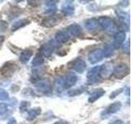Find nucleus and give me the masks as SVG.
Instances as JSON below:
<instances>
[{
    "label": "nucleus",
    "mask_w": 132,
    "mask_h": 124,
    "mask_svg": "<svg viewBox=\"0 0 132 124\" xmlns=\"http://www.w3.org/2000/svg\"><path fill=\"white\" fill-rule=\"evenodd\" d=\"M111 74H113V76L116 79L121 80V79L125 78L130 74V67L127 64L121 62V63H119L115 66Z\"/></svg>",
    "instance_id": "f257e3e1"
},
{
    "label": "nucleus",
    "mask_w": 132,
    "mask_h": 124,
    "mask_svg": "<svg viewBox=\"0 0 132 124\" xmlns=\"http://www.w3.org/2000/svg\"><path fill=\"white\" fill-rule=\"evenodd\" d=\"M36 90L40 94H50L53 90L52 84L49 80H40L37 82V84L35 85Z\"/></svg>",
    "instance_id": "f03ea898"
},
{
    "label": "nucleus",
    "mask_w": 132,
    "mask_h": 124,
    "mask_svg": "<svg viewBox=\"0 0 132 124\" xmlns=\"http://www.w3.org/2000/svg\"><path fill=\"white\" fill-rule=\"evenodd\" d=\"M56 48V44L55 41H50L45 44H44L42 47L40 49V54L44 58H48L51 57L53 52L55 51V50Z\"/></svg>",
    "instance_id": "7ed1b4c3"
},
{
    "label": "nucleus",
    "mask_w": 132,
    "mask_h": 124,
    "mask_svg": "<svg viewBox=\"0 0 132 124\" xmlns=\"http://www.w3.org/2000/svg\"><path fill=\"white\" fill-rule=\"evenodd\" d=\"M61 22V17L60 15L54 14L45 18L41 21V25L45 27H55Z\"/></svg>",
    "instance_id": "20e7f679"
},
{
    "label": "nucleus",
    "mask_w": 132,
    "mask_h": 124,
    "mask_svg": "<svg viewBox=\"0 0 132 124\" xmlns=\"http://www.w3.org/2000/svg\"><path fill=\"white\" fill-rule=\"evenodd\" d=\"M88 61L90 62V64L95 65L97 63H99V62H101L103 60V58H104L102 50L96 49V50H93V51H91L88 53Z\"/></svg>",
    "instance_id": "39448f33"
},
{
    "label": "nucleus",
    "mask_w": 132,
    "mask_h": 124,
    "mask_svg": "<svg viewBox=\"0 0 132 124\" xmlns=\"http://www.w3.org/2000/svg\"><path fill=\"white\" fill-rule=\"evenodd\" d=\"M121 106H122V103L121 102H116L110 104L106 109L102 112L101 116H102V118H105L107 116H109L111 114H114L116 113H117L121 109Z\"/></svg>",
    "instance_id": "423d86ee"
},
{
    "label": "nucleus",
    "mask_w": 132,
    "mask_h": 124,
    "mask_svg": "<svg viewBox=\"0 0 132 124\" xmlns=\"http://www.w3.org/2000/svg\"><path fill=\"white\" fill-rule=\"evenodd\" d=\"M16 69H18V66L14 63L7 62V63L4 64V65L0 69V71H1V74L5 78H9L16 72Z\"/></svg>",
    "instance_id": "0eeeda50"
},
{
    "label": "nucleus",
    "mask_w": 132,
    "mask_h": 124,
    "mask_svg": "<svg viewBox=\"0 0 132 124\" xmlns=\"http://www.w3.org/2000/svg\"><path fill=\"white\" fill-rule=\"evenodd\" d=\"M77 81H78V76L75 73L72 72V71H69L68 73H66L64 78L63 79L64 88V89L71 88V87H73L74 84H76Z\"/></svg>",
    "instance_id": "6e6552de"
},
{
    "label": "nucleus",
    "mask_w": 132,
    "mask_h": 124,
    "mask_svg": "<svg viewBox=\"0 0 132 124\" xmlns=\"http://www.w3.org/2000/svg\"><path fill=\"white\" fill-rule=\"evenodd\" d=\"M99 70H100V66H95L88 70L87 74V80H88V84H94L99 80V78H100Z\"/></svg>",
    "instance_id": "1a4fd4ad"
},
{
    "label": "nucleus",
    "mask_w": 132,
    "mask_h": 124,
    "mask_svg": "<svg viewBox=\"0 0 132 124\" xmlns=\"http://www.w3.org/2000/svg\"><path fill=\"white\" fill-rule=\"evenodd\" d=\"M98 23L103 30H110V29H114V21L112 18H109V17L102 16L100 17L98 19Z\"/></svg>",
    "instance_id": "9d476101"
},
{
    "label": "nucleus",
    "mask_w": 132,
    "mask_h": 124,
    "mask_svg": "<svg viewBox=\"0 0 132 124\" xmlns=\"http://www.w3.org/2000/svg\"><path fill=\"white\" fill-rule=\"evenodd\" d=\"M116 13H117L118 18L121 22V25L124 27V28L129 29L130 27V15L126 13V12H124L121 9L116 10Z\"/></svg>",
    "instance_id": "9b49d317"
},
{
    "label": "nucleus",
    "mask_w": 132,
    "mask_h": 124,
    "mask_svg": "<svg viewBox=\"0 0 132 124\" xmlns=\"http://www.w3.org/2000/svg\"><path fill=\"white\" fill-rule=\"evenodd\" d=\"M126 33L124 31H120L116 33V35L114 36V41L112 44L115 49L119 48L124 43V41L126 40Z\"/></svg>",
    "instance_id": "f8f14e48"
},
{
    "label": "nucleus",
    "mask_w": 132,
    "mask_h": 124,
    "mask_svg": "<svg viewBox=\"0 0 132 124\" xmlns=\"http://www.w3.org/2000/svg\"><path fill=\"white\" fill-rule=\"evenodd\" d=\"M66 32H68V34L69 36H78L81 35V33L82 32V28L80 25H78V23H72L71 25L67 27Z\"/></svg>",
    "instance_id": "ddd939ff"
},
{
    "label": "nucleus",
    "mask_w": 132,
    "mask_h": 124,
    "mask_svg": "<svg viewBox=\"0 0 132 124\" xmlns=\"http://www.w3.org/2000/svg\"><path fill=\"white\" fill-rule=\"evenodd\" d=\"M86 62L81 58H78L72 63V69L78 73H82L86 70Z\"/></svg>",
    "instance_id": "4468645a"
},
{
    "label": "nucleus",
    "mask_w": 132,
    "mask_h": 124,
    "mask_svg": "<svg viewBox=\"0 0 132 124\" xmlns=\"http://www.w3.org/2000/svg\"><path fill=\"white\" fill-rule=\"evenodd\" d=\"M61 12L64 16H71L74 12V7L72 1H66L61 6Z\"/></svg>",
    "instance_id": "2eb2a0df"
},
{
    "label": "nucleus",
    "mask_w": 132,
    "mask_h": 124,
    "mask_svg": "<svg viewBox=\"0 0 132 124\" xmlns=\"http://www.w3.org/2000/svg\"><path fill=\"white\" fill-rule=\"evenodd\" d=\"M69 38H70V36L68 34V32H66V30H62V31L57 32L55 36V41L58 43H60V44H64V43L68 42Z\"/></svg>",
    "instance_id": "dca6fc26"
},
{
    "label": "nucleus",
    "mask_w": 132,
    "mask_h": 124,
    "mask_svg": "<svg viewBox=\"0 0 132 124\" xmlns=\"http://www.w3.org/2000/svg\"><path fill=\"white\" fill-rule=\"evenodd\" d=\"M85 27L89 32H96L99 28V23L97 18H89L85 21L84 22Z\"/></svg>",
    "instance_id": "f3484780"
},
{
    "label": "nucleus",
    "mask_w": 132,
    "mask_h": 124,
    "mask_svg": "<svg viewBox=\"0 0 132 124\" xmlns=\"http://www.w3.org/2000/svg\"><path fill=\"white\" fill-rule=\"evenodd\" d=\"M105 93H106V91L103 89H96L90 94L89 97H88V102L91 103L96 102L97 99L102 97Z\"/></svg>",
    "instance_id": "a211bd4d"
},
{
    "label": "nucleus",
    "mask_w": 132,
    "mask_h": 124,
    "mask_svg": "<svg viewBox=\"0 0 132 124\" xmlns=\"http://www.w3.org/2000/svg\"><path fill=\"white\" fill-rule=\"evenodd\" d=\"M30 22H31L30 20L27 19V18H22V19L18 20V21H16V22H14L12 24L11 29H12V32L18 31V29L24 27L25 26H27V25H28Z\"/></svg>",
    "instance_id": "6ab92c4d"
},
{
    "label": "nucleus",
    "mask_w": 132,
    "mask_h": 124,
    "mask_svg": "<svg viewBox=\"0 0 132 124\" xmlns=\"http://www.w3.org/2000/svg\"><path fill=\"white\" fill-rule=\"evenodd\" d=\"M33 55V52L30 49H25L20 53L19 56V60L22 62V64H27V62L30 60L31 57Z\"/></svg>",
    "instance_id": "aec40b11"
},
{
    "label": "nucleus",
    "mask_w": 132,
    "mask_h": 124,
    "mask_svg": "<svg viewBox=\"0 0 132 124\" xmlns=\"http://www.w3.org/2000/svg\"><path fill=\"white\" fill-rule=\"evenodd\" d=\"M44 69H33L32 70V73H31V79H30V80L31 82L32 83H37V82H39L40 80V78L42 77V75L44 74Z\"/></svg>",
    "instance_id": "412c9836"
},
{
    "label": "nucleus",
    "mask_w": 132,
    "mask_h": 124,
    "mask_svg": "<svg viewBox=\"0 0 132 124\" xmlns=\"http://www.w3.org/2000/svg\"><path fill=\"white\" fill-rule=\"evenodd\" d=\"M41 113V109L40 107H33L31 109H29L27 111V119L28 121H32L35 119L37 116H39Z\"/></svg>",
    "instance_id": "4be33fe9"
},
{
    "label": "nucleus",
    "mask_w": 132,
    "mask_h": 124,
    "mask_svg": "<svg viewBox=\"0 0 132 124\" xmlns=\"http://www.w3.org/2000/svg\"><path fill=\"white\" fill-rule=\"evenodd\" d=\"M112 73V68L109 65H103L100 66V70H99V76L100 78H106L109 76Z\"/></svg>",
    "instance_id": "5701e85b"
},
{
    "label": "nucleus",
    "mask_w": 132,
    "mask_h": 124,
    "mask_svg": "<svg viewBox=\"0 0 132 124\" xmlns=\"http://www.w3.org/2000/svg\"><path fill=\"white\" fill-rule=\"evenodd\" d=\"M102 51H103V56H104V57L109 58L113 56V54L115 52V47H113L112 44L107 43L106 45H105L104 50H102Z\"/></svg>",
    "instance_id": "b1692460"
},
{
    "label": "nucleus",
    "mask_w": 132,
    "mask_h": 124,
    "mask_svg": "<svg viewBox=\"0 0 132 124\" xmlns=\"http://www.w3.org/2000/svg\"><path fill=\"white\" fill-rule=\"evenodd\" d=\"M44 61H45V58L41 56L40 53H38L31 60V65L37 67V66H40L42 65L44 63Z\"/></svg>",
    "instance_id": "393cba45"
},
{
    "label": "nucleus",
    "mask_w": 132,
    "mask_h": 124,
    "mask_svg": "<svg viewBox=\"0 0 132 124\" xmlns=\"http://www.w3.org/2000/svg\"><path fill=\"white\" fill-rule=\"evenodd\" d=\"M31 106V103L28 101H22L19 105V111L21 113H24L29 110V107Z\"/></svg>",
    "instance_id": "a878e982"
},
{
    "label": "nucleus",
    "mask_w": 132,
    "mask_h": 124,
    "mask_svg": "<svg viewBox=\"0 0 132 124\" xmlns=\"http://www.w3.org/2000/svg\"><path fill=\"white\" fill-rule=\"evenodd\" d=\"M9 99V94L5 89L0 88V101H7Z\"/></svg>",
    "instance_id": "bb28decb"
},
{
    "label": "nucleus",
    "mask_w": 132,
    "mask_h": 124,
    "mask_svg": "<svg viewBox=\"0 0 132 124\" xmlns=\"http://www.w3.org/2000/svg\"><path fill=\"white\" fill-rule=\"evenodd\" d=\"M82 92H84V89H82V88L71 89V90H69L68 92V95H69V96H77V95L81 94Z\"/></svg>",
    "instance_id": "cd10ccee"
},
{
    "label": "nucleus",
    "mask_w": 132,
    "mask_h": 124,
    "mask_svg": "<svg viewBox=\"0 0 132 124\" xmlns=\"http://www.w3.org/2000/svg\"><path fill=\"white\" fill-rule=\"evenodd\" d=\"M55 85L57 86V89L58 90H61L62 88H64V82H63V78H61V77H58L55 81Z\"/></svg>",
    "instance_id": "c85d7f7f"
},
{
    "label": "nucleus",
    "mask_w": 132,
    "mask_h": 124,
    "mask_svg": "<svg viewBox=\"0 0 132 124\" xmlns=\"http://www.w3.org/2000/svg\"><path fill=\"white\" fill-rule=\"evenodd\" d=\"M7 112V105L6 103H0V116H3Z\"/></svg>",
    "instance_id": "c756f323"
},
{
    "label": "nucleus",
    "mask_w": 132,
    "mask_h": 124,
    "mask_svg": "<svg viewBox=\"0 0 132 124\" xmlns=\"http://www.w3.org/2000/svg\"><path fill=\"white\" fill-rule=\"evenodd\" d=\"M123 51L125 53L130 54V40H128L123 45Z\"/></svg>",
    "instance_id": "7c9ffc66"
},
{
    "label": "nucleus",
    "mask_w": 132,
    "mask_h": 124,
    "mask_svg": "<svg viewBox=\"0 0 132 124\" xmlns=\"http://www.w3.org/2000/svg\"><path fill=\"white\" fill-rule=\"evenodd\" d=\"M123 91V89H117V90H115V91H113L112 93L111 94V95H110V98H116L117 96H118V95L121 94V92Z\"/></svg>",
    "instance_id": "2f4dec72"
},
{
    "label": "nucleus",
    "mask_w": 132,
    "mask_h": 124,
    "mask_svg": "<svg viewBox=\"0 0 132 124\" xmlns=\"http://www.w3.org/2000/svg\"><path fill=\"white\" fill-rule=\"evenodd\" d=\"M7 28V23L5 21H1L0 22V32H5Z\"/></svg>",
    "instance_id": "473e14b6"
},
{
    "label": "nucleus",
    "mask_w": 132,
    "mask_h": 124,
    "mask_svg": "<svg viewBox=\"0 0 132 124\" xmlns=\"http://www.w3.org/2000/svg\"><path fill=\"white\" fill-rule=\"evenodd\" d=\"M55 3H57V1H46L45 2V5L49 8H53V7L55 6Z\"/></svg>",
    "instance_id": "72a5a7b5"
},
{
    "label": "nucleus",
    "mask_w": 132,
    "mask_h": 124,
    "mask_svg": "<svg viewBox=\"0 0 132 124\" xmlns=\"http://www.w3.org/2000/svg\"><path fill=\"white\" fill-rule=\"evenodd\" d=\"M109 124H124V122L120 119H116L114 121H111Z\"/></svg>",
    "instance_id": "f704fd0d"
},
{
    "label": "nucleus",
    "mask_w": 132,
    "mask_h": 124,
    "mask_svg": "<svg viewBox=\"0 0 132 124\" xmlns=\"http://www.w3.org/2000/svg\"><path fill=\"white\" fill-rule=\"evenodd\" d=\"M7 124H16V120L14 118H11L7 121Z\"/></svg>",
    "instance_id": "c9c22d12"
},
{
    "label": "nucleus",
    "mask_w": 132,
    "mask_h": 124,
    "mask_svg": "<svg viewBox=\"0 0 132 124\" xmlns=\"http://www.w3.org/2000/svg\"><path fill=\"white\" fill-rule=\"evenodd\" d=\"M54 124H69V123L67 121H64V120H59V121L55 122Z\"/></svg>",
    "instance_id": "e433bc0d"
},
{
    "label": "nucleus",
    "mask_w": 132,
    "mask_h": 124,
    "mask_svg": "<svg viewBox=\"0 0 132 124\" xmlns=\"http://www.w3.org/2000/svg\"><path fill=\"white\" fill-rule=\"evenodd\" d=\"M3 41H4V37L3 36H0V45H2V43L3 42Z\"/></svg>",
    "instance_id": "4c0bfd02"
}]
</instances>
